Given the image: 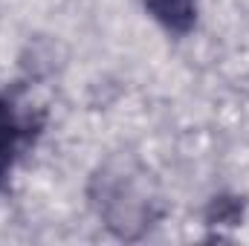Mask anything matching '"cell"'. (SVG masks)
<instances>
[{
  "label": "cell",
  "mask_w": 249,
  "mask_h": 246,
  "mask_svg": "<svg viewBox=\"0 0 249 246\" xmlns=\"http://www.w3.org/2000/svg\"><path fill=\"white\" fill-rule=\"evenodd\" d=\"M241 220H244V203H241V197L220 194L206 209V223L209 226H238Z\"/></svg>",
  "instance_id": "cell-4"
},
{
  "label": "cell",
  "mask_w": 249,
  "mask_h": 246,
  "mask_svg": "<svg viewBox=\"0 0 249 246\" xmlns=\"http://www.w3.org/2000/svg\"><path fill=\"white\" fill-rule=\"evenodd\" d=\"M47 116L38 105L15 90L0 87V188H6L20 159L35 148Z\"/></svg>",
  "instance_id": "cell-1"
},
{
  "label": "cell",
  "mask_w": 249,
  "mask_h": 246,
  "mask_svg": "<svg viewBox=\"0 0 249 246\" xmlns=\"http://www.w3.org/2000/svg\"><path fill=\"white\" fill-rule=\"evenodd\" d=\"M96 183V206L110 229H116L119 235H130V226H151V197L136 183V177L105 168V174H99Z\"/></svg>",
  "instance_id": "cell-2"
},
{
  "label": "cell",
  "mask_w": 249,
  "mask_h": 246,
  "mask_svg": "<svg viewBox=\"0 0 249 246\" xmlns=\"http://www.w3.org/2000/svg\"><path fill=\"white\" fill-rule=\"evenodd\" d=\"M142 6L168 35H188L197 26L200 0H142Z\"/></svg>",
  "instance_id": "cell-3"
}]
</instances>
